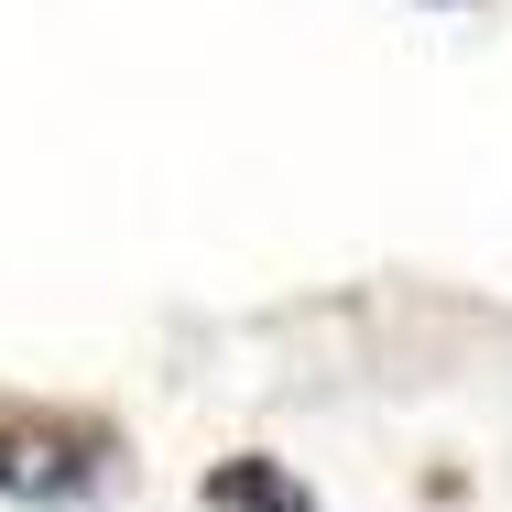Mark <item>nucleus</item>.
<instances>
[{
    "label": "nucleus",
    "mask_w": 512,
    "mask_h": 512,
    "mask_svg": "<svg viewBox=\"0 0 512 512\" xmlns=\"http://www.w3.org/2000/svg\"><path fill=\"white\" fill-rule=\"evenodd\" d=\"M120 480V425L77 404H0V502L66 512Z\"/></svg>",
    "instance_id": "1"
},
{
    "label": "nucleus",
    "mask_w": 512,
    "mask_h": 512,
    "mask_svg": "<svg viewBox=\"0 0 512 512\" xmlns=\"http://www.w3.org/2000/svg\"><path fill=\"white\" fill-rule=\"evenodd\" d=\"M207 512H316L306 480H284L273 458H218L207 469Z\"/></svg>",
    "instance_id": "2"
}]
</instances>
